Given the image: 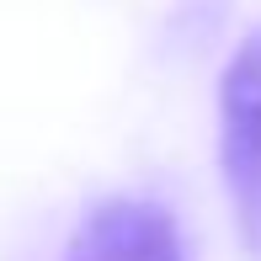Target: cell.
Returning a JSON list of instances; mask_svg holds the SVG:
<instances>
[{"mask_svg":"<svg viewBox=\"0 0 261 261\" xmlns=\"http://www.w3.org/2000/svg\"><path fill=\"white\" fill-rule=\"evenodd\" d=\"M219 160L240 245L261 261V21L240 38L219 80Z\"/></svg>","mask_w":261,"mask_h":261,"instance_id":"obj_1","label":"cell"},{"mask_svg":"<svg viewBox=\"0 0 261 261\" xmlns=\"http://www.w3.org/2000/svg\"><path fill=\"white\" fill-rule=\"evenodd\" d=\"M64 261H187L181 229L155 197H107L86 213Z\"/></svg>","mask_w":261,"mask_h":261,"instance_id":"obj_2","label":"cell"}]
</instances>
